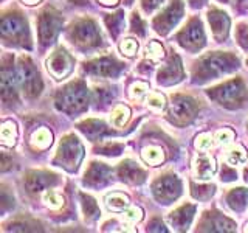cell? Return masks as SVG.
<instances>
[{
	"label": "cell",
	"mask_w": 248,
	"mask_h": 233,
	"mask_svg": "<svg viewBox=\"0 0 248 233\" xmlns=\"http://www.w3.org/2000/svg\"><path fill=\"white\" fill-rule=\"evenodd\" d=\"M239 68V59L230 51H213L202 56L192 67V78L197 83L216 80Z\"/></svg>",
	"instance_id": "obj_1"
},
{
	"label": "cell",
	"mask_w": 248,
	"mask_h": 233,
	"mask_svg": "<svg viewBox=\"0 0 248 233\" xmlns=\"http://www.w3.org/2000/svg\"><path fill=\"white\" fill-rule=\"evenodd\" d=\"M89 106V89L82 81L70 83L56 97V107L68 115L85 111Z\"/></svg>",
	"instance_id": "obj_2"
},
{
	"label": "cell",
	"mask_w": 248,
	"mask_h": 233,
	"mask_svg": "<svg viewBox=\"0 0 248 233\" xmlns=\"http://www.w3.org/2000/svg\"><path fill=\"white\" fill-rule=\"evenodd\" d=\"M208 97L214 100L217 104H220L227 109H237L244 104L247 100V87L245 83L240 78H234V80L225 81L223 84L217 85L214 89H209Z\"/></svg>",
	"instance_id": "obj_3"
},
{
	"label": "cell",
	"mask_w": 248,
	"mask_h": 233,
	"mask_svg": "<svg viewBox=\"0 0 248 233\" xmlns=\"http://www.w3.org/2000/svg\"><path fill=\"white\" fill-rule=\"evenodd\" d=\"M2 39L5 42H11L14 45L27 47L31 49V39H30V30L28 22L23 17V14L14 11L10 14H3L2 17Z\"/></svg>",
	"instance_id": "obj_4"
},
{
	"label": "cell",
	"mask_w": 248,
	"mask_h": 233,
	"mask_svg": "<svg viewBox=\"0 0 248 233\" xmlns=\"http://www.w3.org/2000/svg\"><path fill=\"white\" fill-rule=\"evenodd\" d=\"M82 157H84V148L81 142L78 140V137L70 134L61 140L56 157H54L53 163L70 171V173H73V171H76L78 166H79Z\"/></svg>",
	"instance_id": "obj_5"
},
{
	"label": "cell",
	"mask_w": 248,
	"mask_h": 233,
	"mask_svg": "<svg viewBox=\"0 0 248 233\" xmlns=\"http://www.w3.org/2000/svg\"><path fill=\"white\" fill-rule=\"evenodd\" d=\"M70 37L73 44L84 47V49L98 47L103 41L98 25L92 19H81L73 23V27L70 28Z\"/></svg>",
	"instance_id": "obj_6"
},
{
	"label": "cell",
	"mask_w": 248,
	"mask_h": 233,
	"mask_svg": "<svg viewBox=\"0 0 248 233\" xmlns=\"http://www.w3.org/2000/svg\"><path fill=\"white\" fill-rule=\"evenodd\" d=\"M197 111H199V104L192 97L175 95L172 97V101H170L168 116L170 121L178 124V126H185V124H188L194 120Z\"/></svg>",
	"instance_id": "obj_7"
},
{
	"label": "cell",
	"mask_w": 248,
	"mask_h": 233,
	"mask_svg": "<svg viewBox=\"0 0 248 233\" xmlns=\"http://www.w3.org/2000/svg\"><path fill=\"white\" fill-rule=\"evenodd\" d=\"M177 41L183 49L189 50L192 53L203 49L206 44V36H205L202 22L197 17L191 19L188 23H186V27L177 34Z\"/></svg>",
	"instance_id": "obj_8"
},
{
	"label": "cell",
	"mask_w": 248,
	"mask_h": 233,
	"mask_svg": "<svg viewBox=\"0 0 248 233\" xmlns=\"http://www.w3.org/2000/svg\"><path fill=\"white\" fill-rule=\"evenodd\" d=\"M19 70H20V78H22V85L25 95L30 98H36L42 93L44 83L41 80V73L33 64V61L30 58L22 56L19 61Z\"/></svg>",
	"instance_id": "obj_9"
},
{
	"label": "cell",
	"mask_w": 248,
	"mask_h": 233,
	"mask_svg": "<svg viewBox=\"0 0 248 233\" xmlns=\"http://www.w3.org/2000/svg\"><path fill=\"white\" fill-rule=\"evenodd\" d=\"M152 194L160 204H170L182 194V182L175 174L160 176L152 183Z\"/></svg>",
	"instance_id": "obj_10"
},
{
	"label": "cell",
	"mask_w": 248,
	"mask_h": 233,
	"mask_svg": "<svg viewBox=\"0 0 248 233\" xmlns=\"http://www.w3.org/2000/svg\"><path fill=\"white\" fill-rule=\"evenodd\" d=\"M183 11H185V5L183 0H170L168 3V6H165L157 17L154 19V28L157 33L160 34H168L174 27H177V23L180 22V19L183 17Z\"/></svg>",
	"instance_id": "obj_11"
},
{
	"label": "cell",
	"mask_w": 248,
	"mask_h": 233,
	"mask_svg": "<svg viewBox=\"0 0 248 233\" xmlns=\"http://www.w3.org/2000/svg\"><path fill=\"white\" fill-rule=\"evenodd\" d=\"M62 20L61 16L51 10V8H46L39 16V22H37V28H39V41L42 45H50L54 42V39L59 34V30L62 28Z\"/></svg>",
	"instance_id": "obj_12"
},
{
	"label": "cell",
	"mask_w": 248,
	"mask_h": 233,
	"mask_svg": "<svg viewBox=\"0 0 248 233\" xmlns=\"http://www.w3.org/2000/svg\"><path fill=\"white\" fill-rule=\"evenodd\" d=\"M84 70L93 78H116L124 70V64L112 56H103L87 62Z\"/></svg>",
	"instance_id": "obj_13"
},
{
	"label": "cell",
	"mask_w": 248,
	"mask_h": 233,
	"mask_svg": "<svg viewBox=\"0 0 248 233\" xmlns=\"http://www.w3.org/2000/svg\"><path fill=\"white\" fill-rule=\"evenodd\" d=\"M73 67H75V59L72 58V54L65 49H62V47H59V49L48 58V61H46V68H48V72L56 78V80H64L65 76L72 73Z\"/></svg>",
	"instance_id": "obj_14"
},
{
	"label": "cell",
	"mask_w": 248,
	"mask_h": 233,
	"mask_svg": "<svg viewBox=\"0 0 248 233\" xmlns=\"http://www.w3.org/2000/svg\"><path fill=\"white\" fill-rule=\"evenodd\" d=\"M183 78H185V72H183L182 61L177 54L172 53L166 64L160 67L157 81L161 85H172V84L180 83Z\"/></svg>",
	"instance_id": "obj_15"
},
{
	"label": "cell",
	"mask_w": 248,
	"mask_h": 233,
	"mask_svg": "<svg viewBox=\"0 0 248 233\" xmlns=\"http://www.w3.org/2000/svg\"><path fill=\"white\" fill-rule=\"evenodd\" d=\"M208 22L211 25L213 30V36L217 42H225L228 37V31H230V17L227 13H223L220 10H213L208 11Z\"/></svg>",
	"instance_id": "obj_16"
},
{
	"label": "cell",
	"mask_w": 248,
	"mask_h": 233,
	"mask_svg": "<svg viewBox=\"0 0 248 233\" xmlns=\"http://www.w3.org/2000/svg\"><path fill=\"white\" fill-rule=\"evenodd\" d=\"M56 183H58V176L48 173V171H30L25 176L27 188L33 193L48 190L50 186Z\"/></svg>",
	"instance_id": "obj_17"
},
{
	"label": "cell",
	"mask_w": 248,
	"mask_h": 233,
	"mask_svg": "<svg viewBox=\"0 0 248 233\" xmlns=\"http://www.w3.org/2000/svg\"><path fill=\"white\" fill-rule=\"evenodd\" d=\"M200 230L208 232H232L236 230V225L231 219L225 217L223 215L217 212H208L205 213L203 219L200 222Z\"/></svg>",
	"instance_id": "obj_18"
},
{
	"label": "cell",
	"mask_w": 248,
	"mask_h": 233,
	"mask_svg": "<svg viewBox=\"0 0 248 233\" xmlns=\"http://www.w3.org/2000/svg\"><path fill=\"white\" fill-rule=\"evenodd\" d=\"M17 83L19 78L16 75V72L13 70V67H8L6 64H3L2 67V98L3 103H16L17 101Z\"/></svg>",
	"instance_id": "obj_19"
},
{
	"label": "cell",
	"mask_w": 248,
	"mask_h": 233,
	"mask_svg": "<svg viewBox=\"0 0 248 233\" xmlns=\"http://www.w3.org/2000/svg\"><path fill=\"white\" fill-rule=\"evenodd\" d=\"M110 176H112V168H108L104 163L93 162L89 166L87 173H85L84 183L98 188V186H103L110 181Z\"/></svg>",
	"instance_id": "obj_20"
},
{
	"label": "cell",
	"mask_w": 248,
	"mask_h": 233,
	"mask_svg": "<svg viewBox=\"0 0 248 233\" xmlns=\"http://www.w3.org/2000/svg\"><path fill=\"white\" fill-rule=\"evenodd\" d=\"M194 213H196V205L186 204V205L178 207L175 212L170 213L169 215V221L177 230H186L191 225Z\"/></svg>",
	"instance_id": "obj_21"
},
{
	"label": "cell",
	"mask_w": 248,
	"mask_h": 233,
	"mask_svg": "<svg viewBox=\"0 0 248 233\" xmlns=\"http://www.w3.org/2000/svg\"><path fill=\"white\" fill-rule=\"evenodd\" d=\"M118 176L121 177V181L127 183H141L146 179L144 171L132 160H126L121 163L118 166Z\"/></svg>",
	"instance_id": "obj_22"
},
{
	"label": "cell",
	"mask_w": 248,
	"mask_h": 233,
	"mask_svg": "<svg viewBox=\"0 0 248 233\" xmlns=\"http://www.w3.org/2000/svg\"><path fill=\"white\" fill-rule=\"evenodd\" d=\"M192 169H194V176L199 181H208V179L213 177L216 171L214 160L211 157H208V155H199V157L194 159Z\"/></svg>",
	"instance_id": "obj_23"
},
{
	"label": "cell",
	"mask_w": 248,
	"mask_h": 233,
	"mask_svg": "<svg viewBox=\"0 0 248 233\" xmlns=\"http://www.w3.org/2000/svg\"><path fill=\"white\" fill-rule=\"evenodd\" d=\"M78 128H79V131H82L84 135L89 137L90 140H96L98 137L108 132L104 121H101V120H85L78 124Z\"/></svg>",
	"instance_id": "obj_24"
},
{
	"label": "cell",
	"mask_w": 248,
	"mask_h": 233,
	"mask_svg": "<svg viewBox=\"0 0 248 233\" xmlns=\"http://www.w3.org/2000/svg\"><path fill=\"white\" fill-rule=\"evenodd\" d=\"M227 202L231 210L240 213L248 207V190L247 188H234L227 194Z\"/></svg>",
	"instance_id": "obj_25"
},
{
	"label": "cell",
	"mask_w": 248,
	"mask_h": 233,
	"mask_svg": "<svg viewBox=\"0 0 248 233\" xmlns=\"http://www.w3.org/2000/svg\"><path fill=\"white\" fill-rule=\"evenodd\" d=\"M129 198L124 193H110L106 196V205L110 212H124V210L129 208Z\"/></svg>",
	"instance_id": "obj_26"
},
{
	"label": "cell",
	"mask_w": 248,
	"mask_h": 233,
	"mask_svg": "<svg viewBox=\"0 0 248 233\" xmlns=\"http://www.w3.org/2000/svg\"><path fill=\"white\" fill-rule=\"evenodd\" d=\"M53 142V134L50 132V129L46 128H41L37 129L33 135H31V146L34 150H46Z\"/></svg>",
	"instance_id": "obj_27"
},
{
	"label": "cell",
	"mask_w": 248,
	"mask_h": 233,
	"mask_svg": "<svg viewBox=\"0 0 248 233\" xmlns=\"http://www.w3.org/2000/svg\"><path fill=\"white\" fill-rule=\"evenodd\" d=\"M0 140H2L3 146H14L16 140H17V126L16 123L8 120L3 121L2 129H0Z\"/></svg>",
	"instance_id": "obj_28"
},
{
	"label": "cell",
	"mask_w": 248,
	"mask_h": 233,
	"mask_svg": "<svg viewBox=\"0 0 248 233\" xmlns=\"http://www.w3.org/2000/svg\"><path fill=\"white\" fill-rule=\"evenodd\" d=\"M141 159L151 166H157L165 160V152L160 146H146L141 151Z\"/></svg>",
	"instance_id": "obj_29"
},
{
	"label": "cell",
	"mask_w": 248,
	"mask_h": 233,
	"mask_svg": "<svg viewBox=\"0 0 248 233\" xmlns=\"http://www.w3.org/2000/svg\"><path fill=\"white\" fill-rule=\"evenodd\" d=\"M81 200H82V210H84V215H85V219L89 221H95L96 217H99L101 212H99V207L96 204V200L90 198L89 194L81 193Z\"/></svg>",
	"instance_id": "obj_30"
},
{
	"label": "cell",
	"mask_w": 248,
	"mask_h": 233,
	"mask_svg": "<svg viewBox=\"0 0 248 233\" xmlns=\"http://www.w3.org/2000/svg\"><path fill=\"white\" fill-rule=\"evenodd\" d=\"M130 118V109L124 104H116L115 109L112 111L110 115V121L115 128H123L124 124L127 123V120Z\"/></svg>",
	"instance_id": "obj_31"
},
{
	"label": "cell",
	"mask_w": 248,
	"mask_h": 233,
	"mask_svg": "<svg viewBox=\"0 0 248 233\" xmlns=\"http://www.w3.org/2000/svg\"><path fill=\"white\" fill-rule=\"evenodd\" d=\"M106 25L108 28V31H110V34L113 37H116L123 30V25H124V13L123 11H118L115 14H110L106 17Z\"/></svg>",
	"instance_id": "obj_32"
},
{
	"label": "cell",
	"mask_w": 248,
	"mask_h": 233,
	"mask_svg": "<svg viewBox=\"0 0 248 233\" xmlns=\"http://www.w3.org/2000/svg\"><path fill=\"white\" fill-rule=\"evenodd\" d=\"M227 162L230 165L236 166L240 165V163H245L247 162V151L244 146L240 145H232L228 152H227Z\"/></svg>",
	"instance_id": "obj_33"
},
{
	"label": "cell",
	"mask_w": 248,
	"mask_h": 233,
	"mask_svg": "<svg viewBox=\"0 0 248 233\" xmlns=\"http://www.w3.org/2000/svg\"><path fill=\"white\" fill-rule=\"evenodd\" d=\"M44 202H45V205L48 208L58 210V208H61L62 205H64V198H62V194H59L58 191L48 188L44 193Z\"/></svg>",
	"instance_id": "obj_34"
},
{
	"label": "cell",
	"mask_w": 248,
	"mask_h": 233,
	"mask_svg": "<svg viewBox=\"0 0 248 233\" xmlns=\"http://www.w3.org/2000/svg\"><path fill=\"white\" fill-rule=\"evenodd\" d=\"M216 191V186L214 185H191V194L196 199L199 200H205V199H209L214 194Z\"/></svg>",
	"instance_id": "obj_35"
},
{
	"label": "cell",
	"mask_w": 248,
	"mask_h": 233,
	"mask_svg": "<svg viewBox=\"0 0 248 233\" xmlns=\"http://www.w3.org/2000/svg\"><path fill=\"white\" fill-rule=\"evenodd\" d=\"M146 58L152 61H160L161 58H165V49H163V45L157 41H151L149 45L146 47Z\"/></svg>",
	"instance_id": "obj_36"
},
{
	"label": "cell",
	"mask_w": 248,
	"mask_h": 233,
	"mask_svg": "<svg viewBox=\"0 0 248 233\" xmlns=\"http://www.w3.org/2000/svg\"><path fill=\"white\" fill-rule=\"evenodd\" d=\"M147 104H149L151 109L154 111H163L166 107V98L165 95H161L158 92H154L147 97Z\"/></svg>",
	"instance_id": "obj_37"
},
{
	"label": "cell",
	"mask_w": 248,
	"mask_h": 233,
	"mask_svg": "<svg viewBox=\"0 0 248 233\" xmlns=\"http://www.w3.org/2000/svg\"><path fill=\"white\" fill-rule=\"evenodd\" d=\"M143 217V210L140 207H130L123 212V221H126L129 224H137L138 221H141Z\"/></svg>",
	"instance_id": "obj_38"
},
{
	"label": "cell",
	"mask_w": 248,
	"mask_h": 233,
	"mask_svg": "<svg viewBox=\"0 0 248 233\" xmlns=\"http://www.w3.org/2000/svg\"><path fill=\"white\" fill-rule=\"evenodd\" d=\"M120 50L124 56L132 58V56H135L138 51V42L135 39H124V41H121V44H120Z\"/></svg>",
	"instance_id": "obj_39"
},
{
	"label": "cell",
	"mask_w": 248,
	"mask_h": 233,
	"mask_svg": "<svg viewBox=\"0 0 248 233\" xmlns=\"http://www.w3.org/2000/svg\"><path fill=\"white\" fill-rule=\"evenodd\" d=\"M147 90H149V85H147L146 83H141V81H137L130 85V89H129V95L132 100H141Z\"/></svg>",
	"instance_id": "obj_40"
},
{
	"label": "cell",
	"mask_w": 248,
	"mask_h": 233,
	"mask_svg": "<svg viewBox=\"0 0 248 233\" xmlns=\"http://www.w3.org/2000/svg\"><path fill=\"white\" fill-rule=\"evenodd\" d=\"M194 145H196V148H197L199 151H208V150H211V146H213V137H211V134H208V132L199 134L196 137V142H194Z\"/></svg>",
	"instance_id": "obj_41"
},
{
	"label": "cell",
	"mask_w": 248,
	"mask_h": 233,
	"mask_svg": "<svg viewBox=\"0 0 248 233\" xmlns=\"http://www.w3.org/2000/svg\"><path fill=\"white\" fill-rule=\"evenodd\" d=\"M123 145L118 143H104L96 148L98 154H106V155H118L123 151Z\"/></svg>",
	"instance_id": "obj_42"
},
{
	"label": "cell",
	"mask_w": 248,
	"mask_h": 233,
	"mask_svg": "<svg viewBox=\"0 0 248 233\" xmlns=\"http://www.w3.org/2000/svg\"><path fill=\"white\" fill-rule=\"evenodd\" d=\"M130 27H132V31H134V33H137L138 36H144V33H146V30H144L146 25H144L143 19L140 17V14H137V13L132 14Z\"/></svg>",
	"instance_id": "obj_43"
},
{
	"label": "cell",
	"mask_w": 248,
	"mask_h": 233,
	"mask_svg": "<svg viewBox=\"0 0 248 233\" xmlns=\"http://www.w3.org/2000/svg\"><path fill=\"white\" fill-rule=\"evenodd\" d=\"M236 37H237V42L240 44V47L248 50V25L247 23H240V25L237 27Z\"/></svg>",
	"instance_id": "obj_44"
},
{
	"label": "cell",
	"mask_w": 248,
	"mask_h": 233,
	"mask_svg": "<svg viewBox=\"0 0 248 233\" xmlns=\"http://www.w3.org/2000/svg\"><path fill=\"white\" fill-rule=\"evenodd\" d=\"M216 140L219 145L227 146L228 143H231L232 140H234V132H232L231 129H222L216 134Z\"/></svg>",
	"instance_id": "obj_45"
},
{
	"label": "cell",
	"mask_w": 248,
	"mask_h": 233,
	"mask_svg": "<svg viewBox=\"0 0 248 233\" xmlns=\"http://www.w3.org/2000/svg\"><path fill=\"white\" fill-rule=\"evenodd\" d=\"M222 181L223 182H232L234 179H237V173H236V169L234 168H231L228 165H225L222 168Z\"/></svg>",
	"instance_id": "obj_46"
},
{
	"label": "cell",
	"mask_w": 248,
	"mask_h": 233,
	"mask_svg": "<svg viewBox=\"0 0 248 233\" xmlns=\"http://www.w3.org/2000/svg\"><path fill=\"white\" fill-rule=\"evenodd\" d=\"M163 3V0H141V6L144 13H152L154 10H157V8Z\"/></svg>",
	"instance_id": "obj_47"
},
{
	"label": "cell",
	"mask_w": 248,
	"mask_h": 233,
	"mask_svg": "<svg viewBox=\"0 0 248 233\" xmlns=\"http://www.w3.org/2000/svg\"><path fill=\"white\" fill-rule=\"evenodd\" d=\"M147 230H151V232H168V230L165 229V225H163V222H160L158 219L151 221V224H149V227H147Z\"/></svg>",
	"instance_id": "obj_48"
},
{
	"label": "cell",
	"mask_w": 248,
	"mask_h": 233,
	"mask_svg": "<svg viewBox=\"0 0 248 233\" xmlns=\"http://www.w3.org/2000/svg\"><path fill=\"white\" fill-rule=\"evenodd\" d=\"M188 2H189V5L192 8H200L202 5L205 3V0H188Z\"/></svg>",
	"instance_id": "obj_49"
},
{
	"label": "cell",
	"mask_w": 248,
	"mask_h": 233,
	"mask_svg": "<svg viewBox=\"0 0 248 233\" xmlns=\"http://www.w3.org/2000/svg\"><path fill=\"white\" fill-rule=\"evenodd\" d=\"M99 2L103 3V5H108V6H110V5H116V3H118V0H99Z\"/></svg>",
	"instance_id": "obj_50"
},
{
	"label": "cell",
	"mask_w": 248,
	"mask_h": 233,
	"mask_svg": "<svg viewBox=\"0 0 248 233\" xmlns=\"http://www.w3.org/2000/svg\"><path fill=\"white\" fill-rule=\"evenodd\" d=\"M23 3H27V5H36V3H39L41 0H22Z\"/></svg>",
	"instance_id": "obj_51"
},
{
	"label": "cell",
	"mask_w": 248,
	"mask_h": 233,
	"mask_svg": "<svg viewBox=\"0 0 248 233\" xmlns=\"http://www.w3.org/2000/svg\"><path fill=\"white\" fill-rule=\"evenodd\" d=\"M244 177H245V182L248 183V165L245 166V171H244Z\"/></svg>",
	"instance_id": "obj_52"
},
{
	"label": "cell",
	"mask_w": 248,
	"mask_h": 233,
	"mask_svg": "<svg viewBox=\"0 0 248 233\" xmlns=\"http://www.w3.org/2000/svg\"><path fill=\"white\" fill-rule=\"evenodd\" d=\"M132 3V0H126V5H130Z\"/></svg>",
	"instance_id": "obj_53"
},
{
	"label": "cell",
	"mask_w": 248,
	"mask_h": 233,
	"mask_svg": "<svg viewBox=\"0 0 248 233\" xmlns=\"http://www.w3.org/2000/svg\"><path fill=\"white\" fill-rule=\"evenodd\" d=\"M219 2H222V3H227V2H228V0H219Z\"/></svg>",
	"instance_id": "obj_54"
},
{
	"label": "cell",
	"mask_w": 248,
	"mask_h": 233,
	"mask_svg": "<svg viewBox=\"0 0 248 233\" xmlns=\"http://www.w3.org/2000/svg\"><path fill=\"white\" fill-rule=\"evenodd\" d=\"M247 66H248V58H247Z\"/></svg>",
	"instance_id": "obj_55"
},
{
	"label": "cell",
	"mask_w": 248,
	"mask_h": 233,
	"mask_svg": "<svg viewBox=\"0 0 248 233\" xmlns=\"http://www.w3.org/2000/svg\"><path fill=\"white\" fill-rule=\"evenodd\" d=\"M247 232H248V227H247Z\"/></svg>",
	"instance_id": "obj_56"
}]
</instances>
